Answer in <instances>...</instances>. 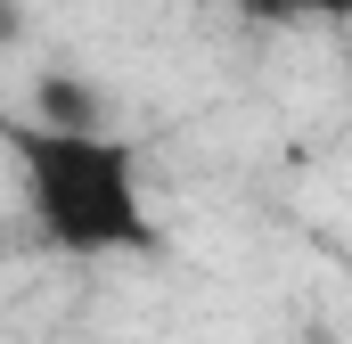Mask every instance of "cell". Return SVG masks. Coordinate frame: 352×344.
<instances>
[{
    "mask_svg": "<svg viewBox=\"0 0 352 344\" xmlns=\"http://www.w3.org/2000/svg\"><path fill=\"white\" fill-rule=\"evenodd\" d=\"M0 148L16 156V189H25L41 246L90 262V255H148L164 238L140 189V156L115 131H50L33 115H0Z\"/></svg>",
    "mask_w": 352,
    "mask_h": 344,
    "instance_id": "6da1fadb",
    "label": "cell"
},
{
    "mask_svg": "<svg viewBox=\"0 0 352 344\" xmlns=\"http://www.w3.org/2000/svg\"><path fill=\"white\" fill-rule=\"evenodd\" d=\"M33 123H50V131H107V98L82 74H41L33 83Z\"/></svg>",
    "mask_w": 352,
    "mask_h": 344,
    "instance_id": "7a4b0ae2",
    "label": "cell"
},
{
    "mask_svg": "<svg viewBox=\"0 0 352 344\" xmlns=\"http://www.w3.org/2000/svg\"><path fill=\"white\" fill-rule=\"evenodd\" d=\"M238 17L246 25H295V17H311V0H238Z\"/></svg>",
    "mask_w": 352,
    "mask_h": 344,
    "instance_id": "3957f363",
    "label": "cell"
},
{
    "mask_svg": "<svg viewBox=\"0 0 352 344\" xmlns=\"http://www.w3.org/2000/svg\"><path fill=\"white\" fill-rule=\"evenodd\" d=\"M16 33H25V8H16V0H0V50H8Z\"/></svg>",
    "mask_w": 352,
    "mask_h": 344,
    "instance_id": "277c9868",
    "label": "cell"
},
{
    "mask_svg": "<svg viewBox=\"0 0 352 344\" xmlns=\"http://www.w3.org/2000/svg\"><path fill=\"white\" fill-rule=\"evenodd\" d=\"M311 17H352V0H311Z\"/></svg>",
    "mask_w": 352,
    "mask_h": 344,
    "instance_id": "5b68a950",
    "label": "cell"
}]
</instances>
